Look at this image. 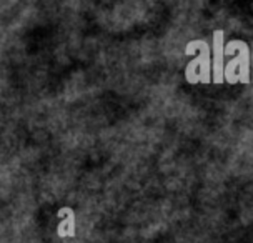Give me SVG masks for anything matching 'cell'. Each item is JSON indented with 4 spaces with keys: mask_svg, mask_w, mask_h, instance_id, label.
I'll list each match as a JSON object with an SVG mask.
<instances>
[{
    "mask_svg": "<svg viewBox=\"0 0 253 243\" xmlns=\"http://www.w3.org/2000/svg\"><path fill=\"white\" fill-rule=\"evenodd\" d=\"M225 32L223 30H216L213 34V82L221 83L225 80L223 77V55H225Z\"/></svg>",
    "mask_w": 253,
    "mask_h": 243,
    "instance_id": "cell-3",
    "label": "cell"
},
{
    "mask_svg": "<svg viewBox=\"0 0 253 243\" xmlns=\"http://www.w3.org/2000/svg\"><path fill=\"white\" fill-rule=\"evenodd\" d=\"M233 52H238V55L227 64V69L223 70V77L228 83H250V50L248 45L242 40H232L225 47V55H232Z\"/></svg>",
    "mask_w": 253,
    "mask_h": 243,
    "instance_id": "cell-1",
    "label": "cell"
},
{
    "mask_svg": "<svg viewBox=\"0 0 253 243\" xmlns=\"http://www.w3.org/2000/svg\"><path fill=\"white\" fill-rule=\"evenodd\" d=\"M252 55H253V50H252ZM252 60H253V57H252Z\"/></svg>",
    "mask_w": 253,
    "mask_h": 243,
    "instance_id": "cell-5",
    "label": "cell"
},
{
    "mask_svg": "<svg viewBox=\"0 0 253 243\" xmlns=\"http://www.w3.org/2000/svg\"><path fill=\"white\" fill-rule=\"evenodd\" d=\"M195 50L200 53L185 69V79L188 83H210V47L205 40H193L185 47V55H192Z\"/></svg>",
    "mask_w": 253,
    "mask_h": 243,
    "instance_id": "cell-2",
    "label": "cell"
},
{
    "mask_svg": "<svg viewBox=\"0 0 253 243\" xmlns=\"http://www.w3.org/2000/svg\"><path fill=\"white\" fill-rule=\"evenodd\" d=\"M58 215H67V218L57 227V233L60 238H65V237H75V213L74 210L69 208V206H63L58 211Z\"/></svg>",
    "mask_w": 253,
    "mask_h": 243,
    "instance_id": "cell-4",
    "label": "cell"
}]
</instances>
